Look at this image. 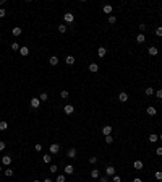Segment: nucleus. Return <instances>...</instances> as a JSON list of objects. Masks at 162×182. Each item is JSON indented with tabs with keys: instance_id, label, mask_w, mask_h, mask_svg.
Wrapping results in <instances>:
<instances>
[{
	"instance_id": "37",
	"label": "nucleus",
	"mask_w": 162,
	"mask_h": 182,
	"mask_svg": "<svg viewBox=\"0 0 162 182\" xmlns=\"http://www.w3.org/2000/svg\"><path fill=\"white\" fill-rule=\"evenodd\" d=\"M5 176L7 177H12L13 176V169H5Z\"/></svg>"
},
{
	"instance_id": "48",
	"label": "nucleus",
	"mask_w": 162,
	"mask_h": 182,
	"mask_svg": "<svg viewBox=\"0 0 162 182\" xmlns=\"http://www.w3.org/2000/svg\"><path fill=\"white\" fill-rule=\"evenodd\" d=\"M44 182H54L52 179H49V177H47V179H44Z\"/></svg>"
},
{
	"instance_id": "11",
	"label": "nucleus",
	"mask_w": 162,
	"mask_h": 182,
	"mask_svg": "<svg viewBox=\"0 0 162 182\" xmlns=\"http://www.w3.org/2000/svg\"><path fill=\"white\" fill-rule=\"evenodd\" d=\"M2 164L3 166H10V164H12V158L10 156H2Z\"/></svg>"
},
{
	"instance_id": "25",
	"label": "nucleus",
	"mask_w": 162,
	"mask_h": 182,
	"mask_svg": "<svg viewBox=\"0 0 162 182\" xmlns=\"http://www.w3.org/2000/svg\"><path fill=\"white\" fill-rule=\"evenodd\" d=\"M42 161H44V163H50V161H52V154H44Z\"/></svg>"
},
{
	"instance_id": "7",
	"label": "nucleus",
	"mask_w": 162,
	"mask_h": 182,
	"mask_svg": "<svg viewBox=\"0 0 162 182\" xmlns=\"http://www.w3.org/2000/svg\"><path fill=\"white\" fill-rule=\"evenodd\" d=\"M118 99H120V102H126V101H128V94H126L125 91H120Z\"/></svg>"
},
{
	"instance_id": "32",
	"label": "nucleus",
	"mask_w": 162,
	"mask_h": 182,
	"mask_svg": "<svg viewBox=\"0 0 162 182\" xmlns=\"http://www.w3.org/2000/svg\"><path fill=\"white\" fill-rule=\"evenodd\" d=\"M107 21L110 23V25H113V23H115V21H117V18H115V16H113V15H110V16H109V18H107Z\"/></svg>"
},
{
	"instance_id": "20",
	"label": "nucleus",
	"mask_w": 162,
	"mask_h": 182,
	"mask_svg": "<svg viewBox=\"0 0 162 182\" xmlns=\"http://www.w3.org/2000/svg\"><path fill=\"white\" fill-rule=\"evenodd\" d=\"M91 177H92V179H99V177H101L99 171H97V169H92V171H91Z\"/></svg>"
},
{
	"instance_id": "5",
	"label": "nucleus",
	"mask_w": 162,
	"mask_h": 182,
	"mask_svg": "<svg viewBox=\"0 0 162 182\" xmlns=\"http://www.w3.org/2000/svg\"><path fill=\"white\" fill-rule=\"evenodd\" d=\"M63 171H65V176H70V174L75 172V167L71 166V164H67V166L63 167Z\"/></svg>"
},
{
	"instance_id": "41",
	"label": "nucleus",
	"mask_w": 162,
	"mask_h": 182,
	"mask_svg": "<svg viewBox=\"0 0 162 182\" xmlns=\"http://www.w3.org/2000/svg\"><path fill=\"white\" fill-rule=\"evenodd\" d=\"M112 177H113V179H112L113 182H122V179H120V176H117V174H115V176H112Z\"/></svg>"
},
{
	"instance_id": "51",
	"label": "nucleus",
	"mask_w": 162,
	"mask_h": 182,
	"mask_svg": "<svg viewBox=\"0 0 162 182\" xmlns=\"http://www.w3.org/2000/svg\"><path fill=\"white\" fill-rule=\"evenodd\" d=\"M0 172H2V166H0Z\"/></svg>"
},
{
	"instance_id": "43",
	"label": "nucleus",
	"mask_w": 162,
	"mask_h": 182,
	"mask_svg": "<svg viewBox=\"0 0 162 182\" xmlns=\"http://www.w3.org/2000/svg\"><path fill=\"white\" fill-rule=\"evenodd\" d=\"M96 161H97V158H96V156H91V158H89V163H91V164H94Z\"/></svg>"
},
{
	"instance_id": "46",
	"label": "nucleus",
	"mask_w": 162,
	"mask_h": 182,
	"mask_svg": "<svg viewBox=\"0 0 162 182\" xmlns=\"http://www.w3.org/2000/svg\"><path fill=\"white\" fill-rule=\"evenodd\" d=\"M5 15H7V13H5V10H3V8H0V18H3Z\"/></svg>"
},
{
	"instance_id": "42",
	"label": "nucleus",
	"mask_w": 162,
	"mask_h": 182,
	"mask_svg": "<svg viewBox=\"0 0 162 182\" xmlns=\"http://www.w3.org/2000/svg\"><path fill=\"white\" fill-rule=\"evenodd\" d=\"M60 96H62L63 99H67V98H68V91H62V93H60Z\"/></svg>"
},
{
	"instance_id": "23",
	"label": "nucleus",
	"mask_w": 162,
	"mask_h": 182,
	"mask_svg": "<svg viewBox=\"0 0 162 182\" xmlns=\"http://www.w3.org/2000/svg\"><path fill=\"white\" fill-rule=\"evenodd\" d=\"M39 99H41V102H46L47 99H49V94H47V93H41Z\"/></svg>"
},
{
	"instance_id": "14",
	"label": "nucleus",
	"mask_w": 162,
	"mask_h": 182,
	"mask_svg": "<svg viewBox=\"0 0 162 182\" xmlns=\"http://www.w3.org/2000/svg\"><path fill=\"white\" fill-rule=\"evenodd\" d=\"M67 156L71 158V159H73V158H76V150H75V148H70V150H68V153H67Z\"/></svg>"
},
{
	"instance_id": "50",
	"label": "nucleus",
	"mask_w": 162,
	"mask_h": 182,
	"mask_svg": "<svg viewBox=\"0 0 162 182\" xmlns=\"http://www.w3.org/2000/svg\"><path fill=\"white\" fill-rule=\"evenodd\" d=\"M159 138H160V140H162V133H160V135H159Z\"/></svg>"
},
{
	"instance_id": "34",
	"label": "nucleus",
	"mask_w": 162,
	"mask_h": 182,
	"mask_svg": "<svg viewBox=\"0 0 162 182\" xmlns=\"http://www.w3.org/2000/svg\"><path fill=\"white\" fill-rule=\"evenodd\" d=\"M105 143H107V145H110V143H113V138H112V135H107V137H105Z\"/></svg>"
},
{
	"instance_id": "30",
	"label": "nucleus",
	"mask_w": 162,
	"mask_h": 182,
	"mask_svg": "<svg viewBox=\"0 0 162 182\" xmlns=\"http://www.w3.org/2000/svg\"><path fill=\"white\" fill-rule=\"evenodd\" d=\"M65 180H67L65 174H60V176H57V182H65Z\"/></svg>"
},
{
	"instance_id": "49",
	"label": "nucleus",
	"mask_w": 162,
	"mask_h": 182,
	"mask_svg": "<svg viewBox=\"0 0 162 182\" xmlns=\"http://www.w3.org/2000/svg\"><path fill=\"white\" fill-rule=\"evenodd\" d=\"M3 3H5V0H0V5H3Z\"/></svg>"
},
{
	"instance_id": "3",
	"label": "nucleus",
	"mask_w": 162,
	"mask_h": 182,
	"mask_svg": "<svg viewBox=\"0 0 162 182\" xmlns=\"http://www.w3.org/2000/svg\"><path fill=\"white\" fill-rule=\"evenodd\" d=\"M29 106H31L33 109H37V107L41 106V99H39V98H33V99H31V102H29Z\"/></svg>"
},
{
	"instance_id": "22",
	"label": "nucleus",
	"mask_w": 162,
	"mask_h": 182,
	"mask_svg": "<svg viewBox=\"0 0 162 182\" xmlns=\"http://www.w3.org/2000/svg\"><path fill=\"white\" fill-rule=\"evenodd\" d=\"M102 12L107 13V15H109V13H112V5H104V7H102Z\"/></svg>"
},
{
	"instance_id": "33",
	"label": "nucleus",
	"mask_w": 162,
	"mask_h": 182,
	"mask_svg": "<svg viewBox=\"0 0 162 182\" xmlns=\"http://www.w3.org/2000/svg\"><path fill=\"white\" fill-rule=\"evenodd\" d=\"M156 36H157V37H162V26L156 28Z\"/></svg>"
},
{
	"instance_id": "38",
	"label": "nucleus",
	"mask_w": 162,
	"mask_h": 182,
	"mask_svg": "<svg viewBox=\"0 0 162 182\" xmlns=\"http://www.w3.org/2000/svg\"><path fill=\"white\" fill-rule=\"evenodd\" d=\"M34 150H36V151H42V145H41V143H36V145H34Z\"/></svg>"
},
{
	"instance_id": "17",
	"label": "nucleus",
	"mask_w": 162,
	"mask_h": 182,
	"mask_svg": "<svg viewBox=\"0 0 162 182\" xmlns=\"http://www.w3.org/2000/svg\"><path fill=\"white\" fill-rule=\"evenodd\" d=\"M133 167H135L136 171L143 169V163H141V161H133Z\"/></svg>"
},
{
	"instance_id": "40",
	"label": "nucleus",
	"mask_w": 162,
	"mask_h": 182,
	"mask_svg": "<svg viewBox=\"0 0 162 182\" xmlns=\"http://www.w3.org/2000/svg\"><path fill=\"white\" fill-rule=\"evenodd\" d=\"M156 154H157V156H162V146H157V150H156Z\"/></svg>"
},
{
	"instance_id": "44",
	"label": "nucleus",
	"mask_w": 162,
	"mask_h": 182,
	"mask_svg": "<svg viewBox=\"0 0 162 182\" xmlns=\"http://www.w3.org/2000/svg\"><path fill=\"white\" fill-rule=\"evenodd\" d=\"M5 146H7V143L0 142V151H3V150H5Z\"/></svg>"
},
{
	"instance_id": "47",
	"label": "nucleus",
	"mask_w": 162,
	"mask_h": 182,
	"mask_svg": "<svg viewBox=\"0 0 162 182\" xmlns=\"http://www.w3.org/2000/svg\"><path fill=\"white\" fill-rule=\"evenodd\" d=\"M133 182H143V180H141L139 177H135V179H133Z\"/></svg>"
},
{
	"instance_id": "24",
	"label": "nucleus",
	"mask_w": 162,
	"mask_h": 182,
	"mask_svg": "<svg viewBox=\"0 0 162 182\" xmlns=\"http://www.w3.org/2000/svg\"><path fill=\"white\" fill-rule=\"evenodd\" d=\"M157 140H159V137H157L156 133H151V135H149V142H151V143H156Z\"/></svg>"
},
{
	"instance_id": "19",
	"label": "nucleus",
	"mask_w": 162,
	"mask_h": 182,
	"mask_svg": "<svg viewBox=\"0 0 162 182\" xmlns=\"http://www.w3.org/2000/svg\"><path fill=\"white\" fill-rule=\"evenodd\" d=\"M65 62H67V65H73V64H75V57H73V55H67Z\"/></svg>"
},
{
	"instance_id": "12",
	"label": "nucleus",
	"mask_w": 162,
	"mask_h": 182,
	"mask_svg": "<svg viewBox=\"0 0 162 182\" xmlns=\"http://www.w3.org/2000/svg\"><path fill=\"white\" fill-rule=\"evenodd\" d=\"M105 172H107V176H115V167L113 166H107L105 167Z\"/></svg>"
},
{
	"instance_id": "8",
	"label": "nucleus",
	"mask_w": 162,
	"mask_h": 182,
	"mask_svg": "<svg viewBox=\"0 0 162 182\" xmlns=\"http://www.w3.org/2000/svg\"><path fill=\"white\" fill-rule=\"evenodd\" d=\"M12 33H13V36L15 37H18V36H21V33H23V29L20 28V26H15V28L12 29Z\"/></svg>"
},
{
	"instance_id": "28",
	"label": "nucleus",
	"mask_w": 162,
	"mask_h": 182,
	"mask_svg": "<svg viewBox=\"0 0 162 182\" xmlns=\"http://www.w3.org/2000/svg\"><path fill=\"white\" fill-rule=\"evenodd\" d=\"M49 171H50V172H52V174H55V172H57V171H58V167H57V164H52V166H50V167H49Z\"/></svg>"
},
{
	"instance_id": "35",
	"label": "nucleus",
	"mask_w": 162,
	"mask_h": 182,
	"mask_svg": "<svg viewBox=\"0 0 162 182\" xmlns=\"http://www.w3.org/2000/svg\"><path fill=\"white\" fill-rule=\"evenodd\" d=\"M151 94H154V90H152L151 86H147V88H146V96H151Z\"/></svg>"
},
{
	"instance_id": "9",
	"label": "nucleus",
	"mask_w": 162,
	"mask_h": 182,
	"mask_svg": "<svg viewBox=\"0 0 162 182\" xmlns=\"http://www.w3.org/2000/svg\"><path fill=\"white\" fill-rule=\"evenodd\" d=\"M102 133H104V137L110 135V133H112V127H110V125H104V127H102Z\"/></svg>"
},
{
	"instance_id": "45",
	"label": "nucleus",
	"mask_w": 162,
	"mask_h": 182,
	"mask_svg": "<svg viewBox=\"0 0 162 182\" xmlns=\"http://www.w3.org/2000/svg\"><path fill=\"white\" fill-rule=\"evenodd\" d=\"M99 180L101 182H109V176L107 177H99Z\"/></svg>"
},
{
	"instance_id": "15",
	"label": "nucleus",
	"mask_w": 162,
	"mask_h": 182,
	"mask_svg": "<svg viewBox=\"0 0 162 182\" xmlns=\"http://www.w3.org/2000/svg\"><path fill=\"white\" fill-rule=\"evenodd\" d=\"M97 70H99V65H97V64H89V72L96 73Z\"/></svg>"
},
{
	"instance_id": "2",
	"label": "nucleus",
	"mask_w": 162,
	"mask_h": 182,
	"mask_svg": "<svg viewBox=\"0 0 162 182\" xmlns=\"http://www.w3.org/2000/svg\"><path fill=\"white\" fill-rule=\"evenodd\" d=\"M63 20H65V23H68V25H70V23L75 21V15H73V13H65V15H63Z\"/></svg>"
},
{
	"instance_id": "27",
	"label": "nucleus",
	"mask_w": 162,
	"mask_h": 182,
	"mask_svg": "<svg viewBox=\"0 0 162 182\" xmlns=\"http://www.w3.org/2000/svg\"><path fill=\"white\" fill-rule=\"evenodd\" d=\"M7 129H8V124H7L5 120H2L0 122V130H7Z\"/></svg>"
},
{
	"instance_id": "1",
	"label": "nucleus",
	"mask_w": 162,
	"mask_h": 182,
	"mask_svg": "<svg viewBox=\"0 0 162 182\" xmlns=\"http://www.w3.org/2000/svg\"><path fill=\"white\" fill-rule=\"evenodd\" d=\"M49 150H50V154H57L60 151V145H58V143H52V145L49 146Z\"/></svg>"
},
{
	"instance_id": "21",
	"label": "nucleus",
	"mask_w": 162,
	"mask_h": 182,
	"mask_svg": "<svg viewBox=\"0 0 162 182\" xmlns=\"http://www.w3.org/2000/svg\"><path fill=\"white\" fill-rule=\"evenodd\" d=\"M144 41H146V36L139 33V34H138V36H136V42H139V44H141V42H144Z\"/></svg>"
},
{
	"instance_id": "10",
	"label": "nucleus",
	"mask_w": 162,
	"mask_h": 182,
	"mask_svg": "<svg viewBox=\"0 0 162 182\" xmlns=\"http://www.w3.org/2000/svg\"><path fill=\"white\" fill-rule=\"evenodd\" d=\"M97 55L104 59V57L107 55V49H105V47H99V49H97Z\"/></svg>"
},
{
	"instance_id": "31",
	"label": "nucleus",
	"mask_w": 162,
	"mask_h": 182,
	"mask_svg": "<svg viewBox=\"0 0 162 182\" xmlns=\"http://www.w3.org/2000/svg\"><path fill=\"white\" fill-rule=\"evenodd\" d=\"M67 31V25H58V33H65Z\"/></svg>"
},
{
	"instance_id": "26",
	"label": "nucleus",
	"mask_w": 162,
	"mask_h": 182,
	"mask_svg": "<svg viewBox=\"0 0 162 182\" xmlns=\"http://www.w3.org/2000/svg\"><path fill=\"white\" fill-rule=\"evenodd\" d=\"M12 49H13V50H16V52H20V49H21V46H20L18 42H13V44H12Z\"/></svg>"
},
{
	"instance_id": "39",
	"label": "nucleus",
	"mask_w": 162,
	"mask_h": 182,
	"mask_svg": "<svg viewBox=\"0 0 162 182\" xmlns=\"http://www.w3.org/2000/svg\"><path fill=\"white\" fill-rule=\"evenodd\" d=\"M139 31H141V34H144V31H146V25L141 23V25H139Z\"/></svg>"
},
{
	"instance_id": "29",
	"label": "nucleus",
	"mask_w": 162,
	"mask_h": 182,
	"mask_svg": "<svg viewBox=\"0 0 162 182\" xmlns=\"http://www.w3.org/2000/svg\"><path fill=\"white\" fill-rule=\"evenodd\" d=\"M154 177H156L157 180H162V171H156V174H154Z\"/></svg>"
},
{
	"instance_id": "18",
	"label": "nucleus",
	"mask_w": 162,
	"mask_h": 182,
	"mask_svg": "<svg viewBox=\"0 0 162 182\" xmlns=\"http://www.w3.org/2000/svg\"><path fill=\"white\" fill-rule=\"evenodd\" d=\"M49 64H50V65H54V67H55V65H58V57L52 55V57L49 59Z\"/></svg>"
},
{
	"instance_id": "6",
	"label": "nucleus",
	"mask_w": 162,
	"mask_h": 182,
	"mask_svg": "<svg viewBox=\"0 0 162 182\" xmlns=\"http://www.w3.org/2000/svg\"><path fill=\"white\" fill-rule=\"evenodd\" d=\"M147 54H149V55H157V54H159V49H157V47L156 46H151L149 47V49H147Z\"/></svg>"
},
{
	"instance_id": "13",
	"label": "nucleus",
	"mask_w": 162,
	"mask_h": 182,
	"mask_svg": "<svg viewBox=\"0 0 162 182\" xmlns=\"http://www.w3.org/2000/svg\"><path fill=\"white\" fill-rule=\"evenodd\" d=\"M20 54H21L23 57H28V55H29V49H28L26 46H23L21 49H20Z\"/></svg>"
},
{
	"instance_id": "52",
	"label": "nucleus",
	"mask_w": 162,
	"mask_h": 182,
	"mask_svg": "<svg viewBox=\"0 0 162 182\" xmlns=\"http://www.w3.org/2000/svg\"><path fill=\"white\" fill-rule=\"evenodd\" d=\"M34 182H41V180H34Z\"/></svg>"
},
{
	"instance_id": "4",
	"label": "nucleus",
	"mask_w": 162,
	"mask_h": 182,
	"mask_svg": "<svg viewBox=\"0 0 162 182\" xmlns=\"http://www.w3.org/2000/svg\"><path fill=\"white\" fill-rule=\"evenodd\" d=\"M63 111H65V114H67V115H71V114H73V112H75V107H73V106H71V104H65Z\"/></svg>"
},
{
	"instance_id": "16",
	"label": "nucleus",
	"mask_w": 162,
	"mask_h": 182,
	"mask_svg": "<svg viewBox=\"0 0 162 182\" xmlns=\"http://www.w3.org/2000/svg\"><path fill=\"white\" fill-rule=\"evenodd\" d=\"M146 112H147V115H156V107H154V106H149V107L146 109Z\"/></svg>"
},
{
	"instance_id": "36",
	"label": "nucleus",
	"mask_w": 162,
	"mask_h": 182,
	"mask_svg": "<svg viewBox=\"0 0 162 182\" xmlns=\"http://www.w3.org/2000/svg\"><path fill=\"white\" fill-rule=\"evenodd\" d=\"M154 94H156V98H157V99H162V90L154 91Z\"/></svg>"
}]
</instances>
